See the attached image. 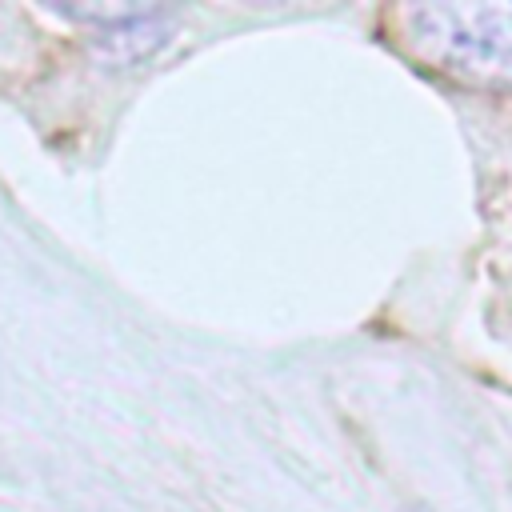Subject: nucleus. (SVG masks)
<instances>
[{"mask_svg":"<svg viewBox=\"0 0 512 512\" xmlns=\"http://www.w3.org/2000/svg\"><path fill=\"white\" fill-rule=\"evenodd\" d=\"M396 44L424 68L480 92H512V0L404 4L392 12Z\"/></svg>","mask_w":512,"mask_h":512,"instance_id":"f257e3e1","label":"nucleus"}]
</instances>
